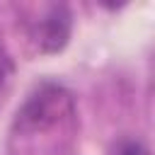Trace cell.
Here are the masks:
<instances>
[{
    "instance_id": "obj_1",
    "label": "cell",
    "mask_w": 155,
    "mask_h": 155,
    "mask_svg": "<svg viewBox=\"0 0 155 155\" xmlns=\"http://www.w3.org/2000/svg\"><path fill=\"white\" fill-rule=\"evenodd\" d=\"M75 111V99L70 90L53 80H44L41 85L34 87V92L27 97V102L19 107L15 128L36 133V131H48L63 119L73 116Z\"/></svg>"
},
{
    "instance_id": "obj_2",
    "label": "cell",
    "mask_w": 155,
    "mask_h": 155,
    "mask_svg": "<svg viewBox=\"0 0 155 155\" xmlns=\"http://www.w3.org/2000/svg\"><path fill=\"white\" fill-rule=\"evenodd\" d=\"M70 31H73V15L68 5H51L34 24L31 39L36 41L41 53H58L65 48Z\"/></svg>"
},
{
    "instance_id": "obj_3",
    "label": "cell",
    "mask_w": 155,
    "mask_h": 155,
    "mask_svg": "<svg viewBox=\"0 0 155 155\" xmlns=\"http://www.w3.org/2000/svg\"><path fill=\"white\" fill-rule=\"evenodd\" d=\"M12 75H15V61L10 58V53L0 46V104L5 102L10 85H12Z\"/></svg>"
},
{
    "instance_id": "obj_4",
    "label": "cell",
    "mask_w": 155,
    "mask_h": 155,
    "mask_svg": "<svg viewBox=\"0 0 155 155\" xmlns=\"http://www.w3.org/2000/svg\"><path fill=\"white\" fill-rule=\"evenodd\" d=\"M114 155H150V150L140 143V140H133V138H126L119 143L116 153Z\"/></svg>"
}]
</instances>
